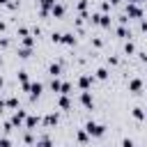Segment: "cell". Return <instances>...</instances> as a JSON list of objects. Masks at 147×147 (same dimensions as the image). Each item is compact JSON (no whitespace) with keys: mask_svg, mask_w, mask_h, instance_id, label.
<instances>
[{"mask_svg":"<svg viewBox=\"0 0 147 147\" xmlns=\"http://www.w3.org/2000/svg\"><path fill=\"white\" fill-rule=\"evenodd\" d=\"M85 133L92 136V138H101V136L106 133V126L99 124V122H94V119H90V122L85 124Z\"/></svg>","mask_w":147,"mask_h":147,"instance_id":"cell-1","label":"cell"},{"mask_svg":"<svg viewBox=\"0 0 147 147\" xmlns=\"http://www.w3.org/2000/svg\"><path fill=\"white\" fill-rule=\"evenodd\" d=\"M126 14H129V18H142V9L138 5H131V2L126 7Z\"/></svg>","mask_w":147,"mask_h":147,"instance_id":"cell-2","label":"cell"},{"mask_svg":"<svg viewBox=\"0 0 147 147\" xmlns=\"http://www.w3.org/2000/svg\"><path fill=\"white\" fill-rule=\"evenodd\" d=\"M23 119H25V110H21V108H18V110L11 115V122H9V124H11V126H21V124H23Z\"/></svg>","mask_w":147,"mask_h":147,"instance_id":"cell-3","label":"cell"},{"mask_svg":"<svg viewBox=\"0 0 147 147\" xmlns=\"http://www.w3.org/2000/svg\"><path fill=\"white\" fill-rule=\"evenodd\" d=\"M92 21L99 23V25H103V28H110V16L108 14H96V16H92Z\"/></svg>","mask_w":147,"mask_h":147,"instance_id":"cell-4","label":"cell"},{"mask_svg":"<svg viewBox=\"0 0 147 147\" xmlns=\"http://www.w3.org/2000/svg\"><path fill=\"white\" fill-rule=\"evenodd\" d=\"M41 90H44V85H41V83H30V85H28V92H30V96H32V99H37V96L41 94Z\"/></svg>","mask_w":147,"mask_h":147,"instance_id":"cell-5","label":"cell"},{"mask_svg":"<svg viewBox=\"0 0 147 147\" xmlns=\"http://www.w3.org/2000/svg\"><path fill=\"white\" fill-rule=\"evenodd\" d=\"M129 90H131L133 94H140V92H142V80H140V78L129 80Z\"/></svg>","mask_w":147,"mask_h":147,"instance_id":"cell-6","label":"cell"},{"mask_svg":"<svg viewBox=\"0 0 147 147\" xmlns=\"http://www.w3.org/2000/svg\"><path fill=\"white\" fill-rule=\"evenodd\" d=\"M92 80H94V78H92V76H80V78H78V87H80V90H85V92H87V87H90V85H92Z\"/></svg>","mask_w":147,"mask_h":147,"instance_id":"cell-7","label":"cell"},{"mask_svg":"<svg viewBox=\"0 0 147 147\" xmlns=\"http://www.w3.org/2000/svg\"><path fill=\"white\" fill-rule=\"evenodd\" d=\"M23 122H25V129H28V131H32V129L39 124V117H37V115H30V117H25Z\"/></svg>","mask_w":147,"mask_h":147,"instance_id":"cell-8","label":"cell"},{"mask_svg":"<svg viewBox=\"0 0 147 147\" xmlns=\"http://www.w3.org/2000/svg\"><path fill=\"white\" fill-rule=\"evenodd\" d=\"M51 14H53V16H57V18H60V16H64V5H62V2H55V5L51 7Z\"/></svg>","mask_w":147,"mask_h":147,"instance_id":"cell-9","label":"cell"},{"mask_svg":"<svg viewBox=\"0 0 147 147\" xmlns=\"http://www.w3.org/2000/svg\"><path fill=\"white\" fill-rule=\"evenodd\" d=\"M60 44H67V46H71V44H76V37H74L71 32H64V34H60Z\"/></svg>","mask_w":147,"mask_h":147,"instance_id":"cell-10","label":"cell"},{"mask_svg":"<svg viewBox=\"0 0 147 147\" xmlns=\"http://www.w3.org/2000/svg\"><path fill=\"white\" fill-rule=\"evenodd\" d=\"M80 103H83L85 108H92V106H94V101H92V94H90V92H83V94H80Z\"/></svg>","mask_w":147,"mask_h":147,"instance_id":"cell-11","label":"cell"},{"mask_svg":"<svg viewBox=\"0 0 147 147\" xmlns=\"http://www.w3.org/2000/svg\"><path fill=\"white\" fill-rule=\"evenodd\" d=\"M44 124H46V126H55V124H57V113H48V115L44 117Z\"/></svg>","mask_w":147,"mask_h":147,"instance_id":"cell-12","label":"cell"},{"mask_svg":"<svg viewBox=\"0 0 147 147\" xmlns=\"http://www.w3.org/2000/svg\"><path fill=\"white\" fill-rule=\"evenodd\" d=\"M37 147H53V140H51V136H41V138L37 140Z\"/></svg>","mask_w":147,"mask_h":147,"instance_id":"cell-13","label":"cell"},{"mask_svg":"<svg viewBox=\"0 0 147 147\" xmlns=\"http://www.w3.org/2000/svg\"><path fill=\"white\" fill-rule=\"evenodd\" d=\"M57 0H41V14H48V9L55 5Z\"/></svg>","mask_w":147,"mask_h":147,"instance_id":"cell-14","label":"cell"},{"mask_svg":"<svg viewBox=\"0 0 147 147\" xmlns=\"http://www.w3.org/2000/svg\"><path fill=\"white\" fill-rule=\"evenodd\" d=\"M60 71H62V69H60V64H55V62L48 67V74H51L53 78H57V76H60Z\"/></svg>","mask_w":147,"mask_h":147,"instance_id":"cell-15","label":"cell"},{"mask_svg":"<svg viewBox=\"0 0 147 147\" xmlns=\"http://www.w3.org/2000/svg\"><path fill=\"white\" fill-rule=\"evenodd\" d=\"M57 103H60V108H64V110H69V108H71V101H69V96H64V94L60 96V101H57Z\"/></svg>","mask_w":147,"mask_h":147,"instance_id":"cell-16","label":"cell"},{"mask_svg":"<svg viewBox=\"0 0 147 147\" xmlns=\"http://www.w3.org/2000/svg\"><path fill=\"white\" fill-rule=\"evenodd\" d=\"M96 78H99V80H106V78H108V69H103V67L96 69Z\"/></svg>","mask_w":147,"mask_h":147,"instance_id":"cell-17","label":"cell"},{"mask_svg":"<svg viewBox=\"0 0 147 147\" xmlns=\"http://www.w3.org/2000/svg\"><path fill=\"white\" fill-rule=\"evenodd\" d=\"M60 87H62L60 78H53V80H51V90H53V92H60Z\"/></svg>","mask_w":147,"mask_h":147,"instance_id":"cell-18","label":"cell"},{"mask_svg":"<svg viewBox=\"0 0 147 147\" xmlns=\"http://www.w3.org/2000/svg\"><path fill=\"white\" fill-rule=\"evenodd\" d=\"M60 92H62L64 96H69V94H71V83H62V87H60Z\"/></svg>","mask_w":147,"mask_h":147,"instance_id":"cell-19","label":"cell"},{"mask_svg":"<svg viewBox=\"0 0 147 147\" xmlns=\"http://www.w3.org/2000/svg\"><path fill=\"white\" fill-rule=\"evenodd\" d=\"M5 106H9V108H18V99H16V96H9V99L5 101Z\"/></svg>","mask_w":147,"mask_h":147,"instance_id":"cell-20","label":"cell"},{"mask_svg":"<svg viewBox=\"0 0 147 147\" xmlns=\"http://www.w3.org/2000/svg\"><path fill=\"white\" fill-rule=\"evenodd\" d=\"M18 57H23V60H25V57H30V48L21 46V48H18Z\"/></svg>","mask_w":147,"mask_h":147,"instance_id":"cell-21","label":"cell"},{"mask_svg":"<svg viewBox=\"0 0 147 147\" xmlns=\"http://www.w3.org/2000/svg\"><path fill=\"white\" fill-rule=\"evenodd\" d=\"M133 117H136V119H142V117H145V113H142V108H140V106H138V108H133Z\"/></svg>","mask_w":147,"mask_h":147,"instance_id":"cell-22","label":"cell"},{"mask_svg":"<svg viewBox=\"0 0 147 147\" xmlns=\"http://www.w3.org/2000/svg\"><path fill=\"white\" fill-rule=\"evenodd\" d=\"M32 44H34V39H32V37H28V34H25V37H23V46H25V48H30V46H32Z\"/></svg>","mask_w":147,"mask_h":147,"instance_id":"cell-23","label":"cell"},{"mask_svg":"<svg viewBox=\"0 0 147 147\" xmlns=\"http://www.w3.org/2000/svg\"><path fill=\"white\" fill-rule=\"evenodd\" d=\"M122 147H136V145H133L131 138H124V140H122Z\"/></svg>","mask_w":147,"mask_h":147,"instance_id":"cell-24","label":"cell"},{"mask_svg":"<svg viewBox=\"0 0 147 147\" xmlns=\"http://www.w3.org/2000/svg\"><path fill=\"white\" fill-rule=\"evenodd\" d=\"M0 147H11V140L9 138H0Z\"/></svg>","mask_w":147,"mask_h":147,"instance_id":"cell-25","label":"cell"},{"mask_svg":"<svg viewBox=\"0 0 147 147\" xmlns=\"http://www.w3.org/2000/svg\"><path fill=\"white\" fill-rule=\"evenodd\" d=\"M78 140H80V142H87V133H85V131H78Z\"/></svg>","mask_w":147,"mask_h":147,"instance_id":"cell-26","label":"cell"},{"mask_svg":"<svg viewBox=\"0 0 147 147\" xmlns=\"http://www.w3.org/2000/svg\"><path fill=\"white\" fill-rule=\"evenodd\" d=\"M117 34H119V37H129V32H126V28H117Z\"/></svg>","mask_w":147,"mask_h":147,"instance_id":"cell-27","label":"cell"},{"mask_svg":"<svg viewBox=\"0 0 147 147\" xmlns=\"http://www.w3.org/2000/svg\"><path fill=\"white\" fill-rule=\"evenodd\" d=\"M85 7H87V0H80L78 2V9H85Z\"/></svg>","mask_w":147,"mask_h":147,"instance_id":"cell-28","label":"cell"},{"mask_svg":"<svg viewBox=\"0 0 147 147\" xmlns=\"http://www.w3.org/2000/svg\"><path fill=\"white\" fill-rule=\"evenodd\" d=\"M7 2H9V0H0V5H7Z\"/></svg>","mask_w":147,"mask_h":147,"instance_id":"cell-29","label":"cell"},{"mask_svg":"<svg viewBox=\"0 0 147 147\" xmlns=\"http://www.w3.org/2000/svg\"><path fill=\"white\" fill-rule=\"evenodd\" d=\"M129 2H131V5H133V2H142V0H129Z\"/></svg>","mask_w":147,"mask_h":147,"instance_id":"cell-30","label":"cell"},{"mask_svg":"<svg viewBox=\"0 0 147 147\" xmlns=\"http://www.w3.org/2000/svg\"><path fill=\"white\" fill-rule=\"evenodd\" d=\"M0 87H2V76H0Z\"/></svg>","mask_w":147,"mask_h":147,"instance_id":"cell-31","label":"cell"}]
</instances>
